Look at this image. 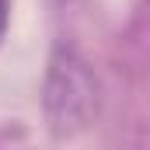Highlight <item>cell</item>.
<instances>
[{
  "instance_id": "obj_1",
  "label": "cell",
  "mask_w": 150,
  "mask_h": 150,
  "mask_svg": "<svg viewBox=\"0 0 150 150\" xmlns=\"http://www.w3.org/2000/svg\"><path fill=\"white\" fill-rule=\"evenodd\" d=\"M7 21H11V0H0V38L7 32Z\"/></svg>"
}]
</instances>
